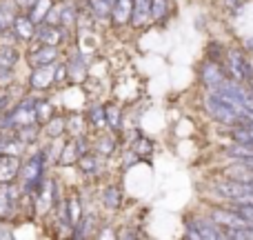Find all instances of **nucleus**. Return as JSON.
<instances>
[{
  "label": "nucleus",
  "mask_w": 253,
  "mask_h": 240,
  "mask_svg": "<svg viewBox=\"0 0 253 240\" xmlns=\"http://www.w3.org/2000/svg\"><path fill=\"white\" fill-rule=\"evenodd\" d=\"M44 129H47V134L51 136V138H60V136L67 131V120L65 118H51L47 125H44Z\"/></svg>",
  "instance_id": "cd10ccee"
},
{
  "label": "nucleus",
  "mask_w": 253,
  "mask_h": 240,
  "mask_svg": "<svg viewBox=\"0 0 253 240\" xmlns=\"http://www.w3.org/2000/svg\"><path fill=\"white\" fill-rule=\"evenodd\" d=\"M56 58H58V47H53V45H42L40 49H36V51L29 53V62L34 67L51 65V62H56Z\"/></svg>",
  "instance_id": "ddd939ff"
},
{
  "label": "nucleus",
  "mask_w": 253,
  "mask_h": 240,
  "mask_svg": "<svg viewBox=\"0 0 253 240\" xmlns=\"http://www.w3.org/2000/svg\"><path fill=\"white\" fill-rule=\"evenodd\" d=\"M36 38H38L42 45H53V47H58V45L62 43V34L56 25H49V27L44 25L42 29L36 34Z\"/></svg>",
  "instance_id": "a211bd4d"
},
{
  "label": "nucleus",
  "mask_w": 253,
  "mask_h": 240,
  "mask_svg": "<svg viewBox=\"0 0 253 240\" xmlns=\"http://www.w3.org/2000/svg\"><path fill=\"white\" fill-rule=\"evenodd\" d=\"M242 2H245V0H227V4H229V7H240Z\"/></svg>",
  "instance_id": "58836bf2"
},
{
  "label": "nucleus",
  "mask_w": 253,
  "mask_h": 240,
  "mask_svg": "<svg viewBox=\"0 0 253 240\" xmlns=\"http://www.w3.org/2000/svg\"><path fill=\"white\" fill-rule=\"evenodd\" d=\"M105 114H107V125L114 131H118L123 127V120H120V107L116 102H107L105 105Z\"/></svg>",
  "instance_id": "b1692460"
},
{
  "label": "nucleus",
  "mask_w": 253,
  "mask_h": 240,
  "mask_svg": "<svg viewBox=\"0 0 253 240\" xmlns=\"http://www.w3.org/2000/svg\"><path fill=\"white\" fill-rule=\"evenodd\" d=\"M251 96H253V85H251Z\"/></svg>",
  "instance_id": "a19ab883"
},
{
  "label": "nucleus",
  "mask_w": 253,
  "mask_h": 240,
  "mask_svg": "<svg viewBox=\"0 0 253 240\" xmlns=\"http://www.w3.org/2000/svg\"><path fill=\"white\" fill-rule=\"evenodd\" d=\"M67 207H69V216H71V225H78L80 223V216H83V211H80V200L76 196H71L69 200H67Z\"/></svg>",
  "instance_id": "2f4dec72"
},
{
  "label": "nucleus",
  "mask_w": 253,
  "mask_h": 240,
  "mask_svg": "<svg viewBox=\"0 0 253 240\" xmlns=\"http://www.w3.org/2000/svg\"><path fill=\"white\" fill-rule=\"evenodd\" d=\"M42 167H44V156L42 153H36L29 160L22 165L20 169V178L25 183V193L38 192V187L42 185Z\"/></svg>",
  "instance_id": "7ed1b4c3"
},
{
  "label": "nucleus",
  "mask_w": 253,
  "mask_h": 240,
  "mask_svg": "<svg viewBox=\"0 0 253 240\" xmlns=\"http://www.w3.org/2000/svg\"><path fill=\"white\" fill-rule=\"evenodd\" d=\"M11 27L18 34V38H22V40H31L36 36V22L29 16H16Z\"/></svg>",
  "instance_id": "dca6fc26"
},
{
  "label": "nucleus",
  "mask_w": 253,
  "mask_h": 240,
  "mask_svg": "<svg viewBox=\"0 0 253 240\" xmlns=\"http://www.w3.org/2000/svg\"><path fill=\"white\" fill-rule=\"evenodd\" d=\"M227 60H229V67H231V74L236 76L238 80H253V69L242 51L231 49V51L227 53Z\"/></svg>",
  "instance_id": "1a4fd4ad"
},
{
  "label": "nucleus",
  "mask_w": 253,
  "mask_h": 240,
  "mask_svg": "<svg viewBox=\"0 0 253 240\" xmlns=\"http://www.w3.org/2000/svg\"><path fill=\"white\" fill-rule=\"evenodd\" d=\"M224 176L231 180H240V183H253V165L251 162L240 160V162H236V165L227 167V169H224Z\"/></svg>",
  "instance_id": "f8f14e48"
},
{
  "label": "nucleus",
  "mask_w": 253,
  "mask_h": 240,
  "mask_svg": "<svg viewBox=\"0 0 253 240\" xmlns=\"http://www.w3.org/2000/svg\"><path fill=\"white\" fill-rule=\"evenodd\" d=\"M187 238H224V234L213 218H193L187 225Z\"/></svg>",
  "instance_id": "20e7f679"
},
{
  "label": "nucleus",
  "mask_w": 253,
  "mask_h": 240,
  "mask_svg": "<svg viewBox=\"0 0 253 240\" xmlns=\"http://www.w3.org/2000/svg\"><path fill=\"white\" fill-rule=\"evenodd\" d=\"M51 7H53V0H38V2L34 4V7L27 11V16L31 18V20L38 25V22H42V20H47V16H49V11H51Z\"/></svg>",
  "instance_id": "6ab92c4d"
},
{
  "label": "nucleus",
  "mask_w": 253,
  "mask_h": 240,
  "mask_svg": "<svg viewBox=\"0 0 253 240\" xmlns=\"http://www.w3.org/2000/svg\"><path fill=\"white\" fill-rule=\"evenodd\" d=\"M78 20V13H76V7L74 4H65V7H62V18H60V22L62 25H74V22Z\"/></svg>",
  "instance_id": "473e14b6"
},
{
  "label": "nucleus",
  "mask_w": 253,
  "mask_h": 240,
  "mask_svg": "<svg viewBox=\"0 0 253 240\" xmlns=\"http://www.w3.org/2000/svg\"><path fill=\"white\" fill-rule=\"evenodd\" d=\"M16 38H18V34L16 31H13V27L11 29H4V31H0V45H13L16 43Z\"/></svg>",
  "instance_id": "c9c22d12"
},
{
  "label": "nucleus",
  "mask_w": 253,
  "mask_h": 240,
  "mask_svg": "<svg viewBox=\"0 0 253 240\" xmlns=\"http://www.w3.org/2000/svg\"><path fill=\"white\" fill-rule=\"evenodd\" d=\"M133 4H135V0H116L114 13H111L114 27H123L126 22H131V18H133Z\"/></svg>",
  "instance_id": "9b49d317"
},
{
  "label": "nucleus",
  "mask_w": 253,
  "mask_h": 240,
  "mask_svg": "<svg viewBox=\"0 0 253 240\" xmlns=\"http://www.w3.org/2000/svg\"><path fill=\"white\" fill-rule=\"evenodd\" d=\"M22 149H25V140H20L18 136L0 138V153H16V156H20Z\"/></svg>",
  "instance_id": "412c9836"
},
{
  "label": "nucleus",
  "mask_w": 253,
  "mask_h": 240,
  "mask_svg": "<svg viewBox=\"0 0 253 240\" xmlns=\"http://www.w3.org/2000/svg\"><path fill=\"white\" fill-rule=\"evenodd\" d=\"M149 20H153L151 18V0H135L131 25L133 27H144Z\"/></svg>",
  "instance_id": "2eb2a0df"
},
{
  "label": "nucleus",
  "mask_w": 253,
  "mask_h": 240,
  "mask_svg": "<svg viewBox=\"0 0 253 240\" xmlns=\"http://www.w3.org/2000/svg\"><path fill=\"white\" fill-rule=\"evenodd\" d=\"M18 207L20 205H18L16 187H11V183H2L0 185V218L2 220L13 218Z\"/></svg>",
  "instance_id": "0eeeda50"
},
{
  "label": "nucleus",
  "mask_w": 253,
  "mask_h": 240,
  "mask_svg": "<svg viewBox=\"0 0 253 240\" xmlns=\"http://www.w3.org/2000/svg\"><path fill=\"white\" fill-rule=\"evenodd\" d=\"M67 131H69L71 136H76V138H80V136H83V118L74 116L71 120H67Z\"/></svg>",
  "instance_id": "f704fd0d"
},
{
  "label": "nucleus",
  "mask_w": 253,
  "mask_h": 240,
  "mask_svg": "<svg viewBox=\"0 0 253 240\" xmlns=\"http://www.w3.org/2000/svg\"><path fill=\"white\" fill-rule=\"evenodd\" d=\"M233 209L253 223V202H233Z\"/></svg>",
  "instance_id": "72a5a7b5"
},
{
  "label": "nucleus",
  "mask_w": 253,
  "mask_h": 240,
  "mask_svg": "<svg viewBox=\"0 0 253 240\" xmlns=\"http://www.w3.org/2000/svg\"><path fill=\"white\" fill-rule=\"evenodd\" d=\"M205 109L213 120L222 122V125H240L242 118L247 116V109L238 102L229 100V98L220 96V94L211 92L205 100Z\"/></svg>",
  "instance_id": "f257e3e1"
},
{
  "label": "nucleus",
  "mask_w": 253,
  "mask_h": 240,
  "mask_svg": "<svg viewBox=\"0 0 253 240\" xmlns=\"http://www.w3.org/2000/svg\"><path fill=\"white\" fill-rule=\"evenodd\" d=\"M245 162H251V165H253V156H251V158H247V160H245Z\"/></svg>",
  "instance_id": "ea45409f"
},
{
  "label": "nucleus",
  "mask_w": 253,
  "mask_h": 240,
  "mask_svg": "<svg viewBox=\"0 0 253 240\" xmlns=\"http://www.w3.org/2000/svg\"><path fill=\"white\" fill-rule=\"evenodd\" d=\"M98 149L102 151V156H109L111 151H114V140L111 138H105V140H98Z\"/></svg>",
  "instance_id": "e433bc0d"
},
{
  "label": "nucleus",
  "mask_w": 253,
  "mask_h": 240,
  "mask_svg": "<svg viewBox=\"0 0 253 240\" xmlns=\"http://www.w3.org/2000/svg\"><path fill=\"white\" fill-rule=\"evenodd\" d=\"M231 136H233V140H236V143L247 144V147L253 149V122L247 118V116L242 118L240 125H233Z\"/></svg>",
  "instance_id": "4468645a"
},
{
  "label": "nucleus",
  "mask_w": 253,
  "mask_h": 240,
  "mask_svg": "<svg viewBox=\"0 0 253 240\" xmlns=\"http://www.w3.org/2000/svg\"><path fill=\"white\" fill-rule=\"evenodd\" d=\"M89 120L96 127H105L107 125V114H105V105H93L89 109Z\"/></svg>",
  "instance_id": "c85d7f7f"
},
{
  "label": "nucleus",
  "mask_w": 253,
  "mask_h": 240,
  "mask_svg": "<svg viewBox=\"0 0 253 240\" xmlns=\"http://www.w3.org/2000/svg\"><path fill=\"white\" fill-rule=\"evenodd\" d=\"M16 0H0V31H4L16 20Z\"/></svg>",
  "instance_id": "f3484780"
},
{
  "label": "nucleus",
  "mask_w": 253,
  "mask_h": 240,
  "mask_svg": "<svg viewBox=\"0 0 253 240\" xmlns=\"http://www.w3.org/2000/svg\"><path fill=\"white\" fill-rule=\"evenodd\" d=\"M78 165H80V169H83L84 174H96L98 167H100V158L93 156V153H83L80 160H78Z\"/></svg>",
  "instance_id": "a878e982"
},
{
  "label": "nucleus",
  "mask_w": 253,
  "mask_h": 240,
  "mask_svg": "<svg viewBox=\"0 0 253 240\" xmlns=\"http://www.w3.org/2000/svg\"><path fill=\"white\" fill-rule=\"evenodd\" d=\"M29 85L34 89H49L56 85V65H38L31 69L29 74Z\"/></svg>",
  "instance_id": "6e6552de"
},
{
  "label": "nucleus",
  "mask_w": 253,
  "mask_h": 240,
  "mask_svg": "<svg viewBox=\"0 0 253 240\" xmlns=\"http://www.w3.org/2000/svg\"><path fill=\"white\" fill-rule=\"evenodd\" d=\"M169 16V0H151V18L156 22H162Z\"/></svg>",
  "instance_id": "bb28decb"
},
{
  "label": "nucleus",
  "mask_w": 253,
  "mask_h": 240,
  "mask_svg": "<svg viewBox=\"0 0 253 240\" xmlns=\"http://www.w3.org/2000/svg\"><path fill=\"white\" fill-rule=\"evenodd\" d=\"M22 160L16 153H0V185L11 183L16 176H20Z\"/></svg>",
  "instance_id": "9d476101"
},
{
  "label": "nucleus",
  "mask_w": 253,
  "mask_h": 240,
  "mask_svg": "<svg viewBox=\"0 0 253 240\" xmlns=\"http://www.w3.org/2000/svg\"><path fill=\"white\" fill-rule=\"evenodd\" d=\"M116 0H89V11L96 18H111Z\"/></svg>",
  "instance_id": "aec40b11"
},
{
  "label": "nucleus",
  "mask_w": 253,
  "mask_h": 240,
  "mask_svg": "<svg viewBox=\"0 0 253 240\" xmlns=\"http://www.w3.org/2000/svg\"><path fill=\"white\" fill-rule=\"evenodd\" d=\"M102 202H105L107 209H118L120 202H123V193H120L118 187H109L102 193Z\"/></svg>",
  "instance_id": "393cba45"
},
{
  "label": "nucleus",
  "mask_w": 253,
  "mask_h": 240,
  "mask_svg": "<svg viewBox=\"0 0 253 240\" xmlns=\"http://www.w3.org/2000/svg\"><path fill=\"white\" fill-rule=\"evenodd\" d=\"M40 122H31V125H22V127H16V136L20 140H25V143H34L36 138H38V134H40Z\"/></svg>",
  "instance_id": "5701e85b"
},
{
  "label": "nucleus",
  "mask_w": 253,
  "mask_h": 240,
  "mask_svg": "<svg viewBox=\"0 0 253 240\" xmlns=\"http://www.w3.org/2000/svg\"><path fill=\"white\" fill-rule=\"evenodd\" d=\"M211 218L224 229H249L253 227L251 220H247L245 216H240L236 209H213Z\"/></svg>",
  "instance_id": "39448f33"
},
{
  "label": "nucleus",
  "mask_w": 253,
  "mask_h": 240,
  "mask_svg": "<svg viewBox=\"0 0 253 240\" xmlns=\"http://www.w3.org/2000/svg\"><path fill=\"white\" fill-rule=\"evenodd\" d=\"M36 107H38V98H22L16 107H13L9 114H4V118L9 120L11 129L22 125H31V122H38V114H36Z\"/></svg>",
  "instance_id": "f03ea898"
},
{
  "label": "nucleus",
  "mask_w": 253,
  "mask_h": 240,
  "mask_svg": "<svg viewBox=\"0 0 253 240\" xmlns=\"http://www.w3.org/2000/svg\"><path fill=\"white\" fill-rule=\"evenodd\" d=\"M133 151L138 153V156H142V158H149L153 153V143L149 138H138L135 140V144H133Z\"/></svg>",
  "instance_id": "7c9ffc66"
},
{
  "label": "nucleus",
  "mask_w": 253,
  "mask_h": 240,
  "mask_svg": "<svg viewBox=\"0 0 253 240\" xmlns=\"http://www.w3.org/2000/svg\"><path fill=\"white\" fill-rule=\"evenodd\" d=\"M51 111H53V107L49 105V100H38L36 114H38V122H40V125H47V122L51 120Z\"/></svg>",
  "instance_id": "c756f323"
},
{
  "label": "nucleus",
  "mask_w": 253,
  "mask_h": 240,
  "mask_svg": "<svg viewBox=\"0 0 253 240\" xmlns=\"http://www.w3.org/2000/svg\"><path fill=\"white\" fill-rule=\"evenodd\" d=\"M16 62H18V51L13 49V45H0V67L13 69Z\"/></svg>",
  "instance_id": "4be33fe9"
},
{
  "label": "nucleus",
  "mask_w": 253,
  "mask_h": 240,
  "mask_svg": "<svg viewBox=\"0 0 253 240\" xmlns=\"http://www.w3.org/2000/svg\"><path fill=\"white\" fill-rule=\"evenodd\" d=\"M200 80H202V85H205L209 92H213V89H218L220 85L227 80V76H224L222 67L209 58V60L202 65V69H200Z\"/></svg>",
  "instance_id": "423d86ee"
},
{
  "label": "nucleus",
  "mask_w": 253,
  "mask_h": 240,
  "mask_svg": "<svg viewBox=\"0 0 253 240\" xmlns=\"http://www.w3.org/2000/svg\"><path fill=\"white\" fill-rule=\"evenodd\" d=\"M9 94L7 92H0V114H4V109H9Z\"/></svg>",
  "instance_id": "4c0bfd02"
}]
</instances>
